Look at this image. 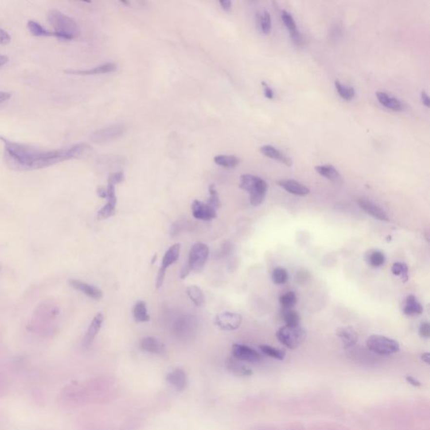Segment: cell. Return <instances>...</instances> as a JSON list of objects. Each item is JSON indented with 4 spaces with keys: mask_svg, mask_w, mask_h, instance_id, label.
<instances>
[{
    "mask_svg": "<svg viewBox=\"0 0 430 430\" xmlns=\"http://www.w3.org/2000/svg\"><path fill=\"white\" fill-rule=\"evenodd\" d=\"M5 149L7 163L13 169L31 171L51 167L61 161L84 156L91 150L88 144L81 143L69 148L42 151L31 146L10 141L0 137Z\"/></svg>",
    "mask_w": 430,
    "mask_h": 430,
    "instance_id": "obj_1",
    "label": "cell"
},
{
    "mask_svg": "<svg viewBox=\"0 0 430 430\" xmlns=\"http://www.w3.org/2000/svg\"><path fill=\"white\" fill-rule=\"evenodd\" d=\"M47 18L50 24L54 28L55 32L58 34V39L71 40L78 37V25L69 16L56 9H52L49 11Z\"/></svg>",
    "mask_w": 430,
    "mask_h": 430,
    "instance_id": "obj_2",
    "label": "cell"
},
{
    "mask_svg": "<svg viewBox=\"0 0 430 430\" xmlns=\"http://www.w3.org/2000/svg\"><path fill=\"white\" fill-rule=\"evenodd\" d=\"M239 188L250 194V202L253 206H258L263 203L268 185L263 179L252 174H244L239 179Z\"/></svg>",
    "mask_w": 430,
    "mask_h": 430,
    "instance_id": "obj_3",
    "label": "cell"
},
{
    "mask_svg": "<svg viewBox=\"0 0 430 430\" xmlns=\"http://www.w3.org/2000/svg\"><path fill=\"white\" fill-rule=\"evenodd\" d=\"M276 335L279 342L286 347L293 350L299 347L304 342L307 332L300 324L295 326L285 325L279 329Z\"/></svg>",
    "mask_w": 430,
    "mask_h": 430,
    "instance_id": "obj_4",
    "label": "cell"
},
{
    "mask_svg": "<svg viewBox=\"0 0 430 430\" xmlns=\"http://www.w3.org/2000/svg\"><path fill=\"white\" fill-rule=\"evenodd\" d=\"M367 348L371 352L381 355H389L399 352V344L388 337L373 334L367 339Z\"/></svg>",
    "mask_w": 430,
    "mask_h": 430,
    "instance_id": "obj_5",
    "label": "cell"
},
{
    "mask_svg": "<svg viewBox=\"0 0 430 430\" xmlns=\"http://www.w3.org/2000/svg\"><path fill=\"white\" fill-rule=\"evenodd\" d=\"M209 255V246L204 243H196L190 250L187 265L191 272H200L205 266Z\"/></svg>",
    "mask_w": 430,
    "mask_h": 430,
    "instance_id": "obj_6",
    "label": "cell"
},
{
    "mask_svg": "<svg viewBox=\"0 0 430 430\" xmlns=\"http://www.w3.org/2000/svg\"><path fill=\"white\" fill-rule=\"evenodd\" d=\"M180 251H181V245L180 244H174L173 246H171L167 250L165 254H164L163 258H162V262H161V268H160L159 272H158L156 280V288H161L162 284H163L164 279H165V276H166L167 268L178 260L179 256H180Z\"/></svg>",
    "mask_w": 430,
    "mask_h": 430,
    "instance_id": "obj_7",
    "label": "cell"
},
{
    "mask_svg": "<svg viewBox=\"0 0 430 430\" xmlns=\"http://www.w3.org/2000/svg\"><path fill=\"white\" fill-rule=\"evenodd\" d=\"M124 132V126L116 124L94 132L90 137V139L93 142L103 145L118 139L123 136Z\"/></svg>",
    "mask_w": 430,
    "mask_h": 430,
    "instance_id": "obj_8",
    "label": "cell"
},
{
    "mask_svg": "<svg viewBox=\"0 0 430 430\" xmlns=\"http://www.w3.org/2000/svg\"><path fill=\"white\" fill-rule=\"evenodd\" d=\"M232 354L234 358L238 361L247 363H258L262 360V356L259 352L249 346L240 344L233 345Z\"/></svg>",
    "mask_w": 430,
    "mask_h": 430,
    "instance_id": "obj_9",
    "label": "cell"
},
{
    "mask_svg": "<svg viewBox=\"0 0 430 430\" xmlns=\"http://www.w3.org/2000/svg\"><path fill=\"white\" fill-rule=\"evenodd\" d=\"M241 324L242 316L237 313L223 312L215 318V324L223 331H235Z\"/></svg>",
    "mask_w": 430,
    "mask_h": 430,
    "instance_id": "obj_10",
    "label": "cell"
},
{
    "mask_svg": "<svg viewBox=\"0 0 430 430\" xmlns=\"http://www.w3.org/2000/svg\"><path fill=\"white\" fill-rule=\"evenodd\" d=\"M192 213L194 218L203 221H210L217 217L215 209L199 200H194L192 203Z\"/></svg>",
    "mask_w": 430,
    "mask_h": 430,
    "instance_id": "obj_11",
    "label": "cell"
},
{
    "mask_svg": "<svg viewBox=\"0 0 430 430\" xmlns=\"http://www.w3.org/2000/svg\"><path fill=\"white\" fill-rule=\"evenodd\" d=\"M107 203L98 212V218L99 219L112 217L116 214L117 197L116 194V186L108 184L107 187Z\"/></svg>",
    "mask_w": 430,
    "mask_h": 430,
    "instance_id": "obj_12",
    "label": "cell"
},
{
    "mask_svg": "<svg viewBox=\"0 0 430 430\" xmlns=\"http://www.w3.org/2000/svg\"><path fill=\"white\" fill-rule=\"evenodd\" d=\"M68 282L72 288L76 289L78 291L81 292L90 298L99 300L103 297L102 291L100 290L99 288H98L94 285L88 284L87 282H82V281H79L77 279H71Z\"/></svg>",
    "mask_w": 430,
    "mask_h": 430,
    "instance_id": "obj_13",
    "label": "cell"
},
{
    "mask_svg": "<svg viewBox=\"0 0 430 430\" xmlns=\"http://www.w3.org/2000/svg\"><path fill=\"white\" fill-rule=\"evenodd\" d=\"M282 20L284 23L285 26L287 27L288 31L290 32L292 40L294 43V45L297 46H302L303 44V37L301 36L300 31L297 29V24L294 20L293 17L292 16L291 14L287 12L286 10L282 11Z\"/></svg>",
    "mask_w": 430,
    "mask_h": 430,
    "instance_id": "obj_14",
    "label": "cell"
},
{
    "mask_svg": "<svg viewBox=\"0 0 430 430\" xmlns=\"http://www.w3.org/2000/svg\"><path fill=\"white\" fill-rule=\"evenodd\" d=\"M357 203L362 210H364L365 212L371 216H372L373 218L379 219V220H382V221L389 220L388 215L385 213L384 210L382 208L377 206L375 203H372L371 201H370L367 198H360V199H358Z\"/></svg>",
    "mask_w": 430,
    "mask_h": 430,
    "instance_id": "obj_15",
    "label": "cell"
},
{
    "mask_svg": "<svg viewBox=\"0 0 430 430\" xmlns=\"http://www.w3.org/2000/svg\"><path fill=\"white\" fill-rule=\"evenodd\" d=\"M117 69V66L114 62H108V63L100 65L98 67H94L92 69L88 70H67L65 73L70 75H82V76H90V75H97V74H103V73H113Z\"/></svg>",
    "mask_w": 430,
    "mask_h": 430,
    "instance_id": "obj_16",
    "label": "cell"
},
{
    "mask_svg": "<svg viewBox=\"0 0 430 430\" xmlns=\"http://www.w3.org/2000/svg\"><path fill=\"white\" fill-rule=\"evenodd\" d=\"M277 183L281 188L293 195L305 196L310 193L309 188L293 179H283L278 181Z\"/></svg>",
    "mask_w": 430,
    "mask_h": 430,
    "instance_id": "obj_17",
    "label": "cell"
},
{
    "mask_svg": "<svg viewBox=\"0 0 430 430\" xmlns=\"http://www.w3.org/2000/svg\"><path fill=\"white\" fill-rule=\"evenodd\" d=\"M103 319H104V318H103V313H98L94 317L93 321L91 322V324H90L89 327H88L87 333L85 334L83 342H82V345L86 348L91 345L94 339L97 336L98 333L99 332L100 329L102 327Z\"/></svg>",
    "mask_w": 430,
    "mask_h": 430,
    "instance_id": "obj_18",
    "label": "cell"
},
{
    "mask_svg": "<svg viewBox=\"0 0 430 430\" xmlns=\"http://www.w3.org/2000/svg\"><path fill=\"white\" fill-rule=\"evenodd\" d=\"M337 336L339 337L342 341L343 346L345 349H350L354 347L358 342V333L351 326L347 327H341L337 330Z\"/></svg>",
    "mask_w": 430,
    "mask_h": 430,
    "instance_id": "obj_19",
    "label": "cell"
},
{
    "mask_svg": "<svg viewBox=\"0 0 430 430\" xmlns=\"http://www.w3.org/2000/svg\"><path fill=\"white\" fill-rule=\"evenodd\" d=\"M167 382L173 385L177 391H183L188 387V379L184 371L180 368L174 370L167 376Z\"/></svg>",
    "mask_w": 430,
    "mask_h": 430,
    "instance_id": "obj_20",
    "label": "cell"
},
{
    "mask_svg": "<svg viewBox=\"0 0 430 430\" xmlns=\"http://www.w3.org/2000/svg\"><path fill=\"white\" fill-rule=\"evenodd\" d=\"M260 150H261V153L265 156H267V157H269L271 159H273V160L279 161V162L283 163L286 166H288V167H291L292 165H293L292 158L283 154L282 152L275 148L274 146L266 145V146H261Z\"/></svg>",
    "mask_w": 430,
    "mask_h": 430,
    "instance_id": "obj_21",
    "label": "cell"
},
{
    "mask_svg": "<svg viewBox=\"0 0 430 430\" xmlns=\"http://www.w3.org/2000/svg\"><path fill=\"white\" fill-rule=\"evenodd\" d=\"M140 348L152 354H161L165 352V346L154 337H145L140 341Z\"/></svg>",
    "mask_w": 430,
    "mask_h": 430,
    "instance_id": "obj_22",
    "label": "cell"
},
{
    "mask_svg": "<svg viewBox=\"0 0 430 430\" xmlns=\"http://www.w3.org/2000/svg\"><path fill=\"white\" fill-rule=\"evenodd\" d=\"M226 368L235 376H251L253 375V371L250 367L244 365L242 361H238L235 358L228 360Z\"/></svg>",
    "mask_w": 430,
    "mask_h": 430,
    "instance_id": "obj_23",
    "label": "cell"
},
{
    "mask_svg": "<svg viewBox=\"0 0 430 430\" xmlns=\"http://www.w3.org/2000/svg\"><path fill=\"white\" fill-rule=\"evenodd\" d=\"M376 94L379 103H381L383 106L388 108V109H391L393 111H401V110H403V103L397 98L390 96L389 94L384 93V92H377Z\"/></svg>",
    "mask_w": 430,
    "mask_h": 430,
    "instance_id": "obj_24",
    "label": "cell"
},
{
    "mask_svg": "<svg viewBox=\"0 0 430 430\" xmlns=\"http://www.w3.org/2000/svg\"><path fill=\"white\" fill-rule=\"evenodd\" d=\"M315 170L319 175L331 180V182H339L341 179L339 172L332 165L317 166V167H315Z\"/></svg>",
    "mask_w": 430,
    "mask_h": 430,
    "instance_id": "obj_25",
    "label": "cell"
},
{
    "mask_svg": "<svg viewBox=\"0 0 430 430\" xmlns=\"http://www.w3.org/2000/svg\"><path fill=\"white\" fill-rule=\"evenodd\" d=\"M423 311L424 309L421 304L418 303L417 298L413 295H409L406 298L403 313L409 316H415V315L422 314Z\"/></svg>",
    "mask_w": 430,
    "mask_h": 430,
    "instance_id": "obj_26",
    "label": "cell"
},
{
    "mask_svg": "<svg viewBox=\"0 0 430 430\" xmlns=\"http://www.w3.org/2000/svg\"><path fill=\"white\" fill-rule=\"evenodd\" d=\"M133 316L134 319L137 323H144L150 320L146 304L144 301H139L136 303L133 309Z\"/></svg>",
    "mask_w": 430,
    "mask_h": 430,
    "instance_id": "obj_27",
    "label": "cell"
},
{
    "mask_svg": "<svg viewBox=\"0 0 430 430\" xmlns=\"http://www.w3.org/2000/svg\"><path fill=\"white\" fill-rule=\"evenodd\" d=\"M28 29L35 37H52L58 38V34L56 32H52L46 30V28L43 27L39 23L30 20L27 24Z\"/></svg>",
    "mask_w": 430,
    "mask_h": 430,
    "instance_id": "obj_28",
    "label": "cell"
},
{
    "mask_svg": "<svg viewBox=\"0 0 430 430\" xmlns=\"http://www.w3.org/2000/svg\"><path fill=\"white\" fill-rule=\"evenodd\" d=\"M187 294L195 306H202L204 303V295H203V291L197 286H195V285L189 286L187 288Z\"/></svg>",
    "mask_w": 430,
    "mask_h": 430,
    "instance_id": "obj_29",
    "label": "cell"
},
{
    "mask_svg": "<svg viewBox=\"0 0 430 430\" xmlns=\"http://www.w3.org/2000/svg\"><path fill=\"white\" fill-rule=\"evenodd\" d=\"M260 350L262 352V354L267 355L269 357L273 358V359H276L278 361H283L285 356H286L284 351L268 346V345H261L260 346Z\"/></svg>",
    "mask_w": 430,
    "mask_h": 430,
    "instance_id": "obj_30",
    "label": "cell"
},
{
    "mask_svg": "<svg viewBox=\"0 0 430 430\" xmlns=\"http://www.w3.org/2000/svg\"><path fill=\"white\" fill-rule=\"evenodd\" d=\"M215 162L220 167L232 168L236 167L239 160L234 156H217L215 157Z\"/></svg>",
    "mask_w": 430,
    "mask_h": 430,
    "instance_id": "obj_31",
    "label": "cell"
},
{
    "mask_svg": "<svg viewBox=\"0 0 430 430\" xmlns=\"http://www.w3.org/2000/svg\"><path fill=\"white\" fill-rule=\"evenodd\" d=\"M282 318L286 323V325H289V326L298 325L300 324V320H301L299 313L293 309H283Z\"/></svg>",
    "mask_w": 430,
    "mask_h": 430,
    "instance_id": "obj_32",
    "label": "cell"
},
{
    "mask_svg": "<svg viewBox=\"0 0 430 430\" xmlns=\"http://www.w3.org/2000/svg\"><path fill=\"white\" fill-rule=\"evenodd\" d=\"M282 309H292L297 302V295L294 292H288L279 297Z\"/></svg>",
    "mask_w": 430,
    "mask_h": 430,
    "instance_id": "obj_33",
    "label": "cell"
},
{
    "mask_svg": "<svg viewBox=\"0 0 430 430\" xmlns=\"http://www.w3.org/2000/svg\"><path fill=\"white\" fill-rule=\"evenodd\" d=\"M335 88H336L337 92L339 94V96L346 100H352L355 95L354 88L347 85L342 84L341 82L336 80L334 82Z\"/></svg>",
    "mask_w": 430,
    "mask_h": 430,
    "instance_id": "obj_34",
    "label": "cell"
},
{
    "mask_svg": "<svg viewBox=\"0 0 430 430\" xmlns=\"http://www.w3.org/2000/svg\"><path fill=\"white\" fill-rule=\"evenodd\" d=\"M368 263L373 267H380L383 266L386 261V256L384 253L380 251H373L370 252L367 255Z\"/></svg>",
    "mask_w": 430,
    "mask_h": 430,
    "instance_id": "obj_35",
    "label": "cell"
},
{
    "mask_svg": "<svg viewBox=\"0 0 430 430\" xmlns=\"http://www.w3.org/2000/svg\"><path fill=\"white\" fill-rule=\"evenodd\" d=\"M259 21L261 31L265 35H268L272 30V17L268 11H263L259 16Z\"/></svg>",
    "mask_w": 430,
    "mask_h": 430,
    "instance_id": "obj_36",
    "label": "cell"
},
{
    "mask_svg": "<svg viewBox=\"0 0 430 430\" xmlns=\"http://www.w3.org/2000/svg\"><path fill=\"white\" fill-rule=\"evenodd\" d=\"M391 273H393L395 276H401L403 279V282H406L409 279V268L406 264L402 263V262H396L393 264V266L391 267Z\"/></svg>",
    "mask_w": 430,
    "mask_h": 430,
    "instance_id": "obj_37",
    "label": "cell"
},
{
    "mask_svg": "<svg viewBox=\"0 0 430 430\" xmlns=\"http://www.w3.org/2000/svg\"><path fill=\"white\" fill-rule=\"evenodd\" d=\"M209 198L208 200V205L212 207L213 209H218L221 205V202L219 199L218 192L216 190L215 184H210L209 187Z\"/></svg>",
    "mask_w": 430,
    "mask_h": 430,
    "instance_id": "obj_38",
    "label": "cell"
},
{
    "mask_svg": "<svg viewBox=\"0 0 430 430\" xmlns=\"http://www.w3.org/2000/svg\"><path fill=\"white\" fill-rule=\"evenodd\" d=\"M273 280L274 283L277 285L284 284L288 282V271L283 267H276L273 273Z\"/></svg>",
    "mask_w": 430,
    "mask_h": 430,
    "instance_id": "obj_39",
    "label": "cell"
},
{
    "mask_svg": "<svg viewBox=\"0 0 430 430\" xmlns=\"http://www.w3.org/2000/svg\"><path fill=\"white\" fill-rule=\"evenodd\" d=\"M124 180V173L122 172H117V173H112L109 175V178H108V184L116 186L118 183H121Z\"/></svg>",
    "mask_w": 430,
    "mask_h": 430,
    "instance_id": "obj_40",
    "label": "cell"
},
{
    "mask_svg": "<svg viewBox=\"0 0 430 430\" xmlns=\"http://www.w3.org/2000/svg\"><path fill=\"white\" fill-rule=\"evenodd\" d=\"M419 334L420 336L425 339H429L430 337V324L429 323H424L421 324L419 328Z\"/></svg>",
    "mask_w": 430,
    "mask_h": 430,
    "instance_id": "obj_41",
    "label": "cell"
},
{
    "mask_svg": "<svg viewBox=\"0 0 430 430\" xmlns=\"http://www.w3.org/2000/svg\"><path fill=\"white\" fill-rule=\"evenodd\" d=\"M11 40V37L6 31L0 28V45H7Z\"/></svg>",
    "mask_w": 430,
    "mask_h": 430,
    "instance_id": "obj_42",
    "label": "cell"
},
{
    "mask_svg": "<svg viewBox=\"0 0 430 430\" xmlns=\"http://www.w3.org/2000/svg\"><path fill=\"white\" fill-rule=\"evenodd\" d=\"M261 85L263 86L265 96L267 98H269V99H273V97H274V93H273V89L270 88L269 86L265 82H261Z\"/></svg>",
    "mask_w": 430,
    "mask_h": 430,
    "instance_id": "obj_43",
    "label": "cell"
},
{
    "mask_svg": "<svg viewBox=\"0 0 430 430\" xmlns=\"http://www.w3.org/2000/svg\"><path fill=\"white\" fill-rule=\"evenodd\" d=\"M219 4L222 7V9L225 11H231V8H232V2L231 0H221V1H219Z\"/></svg>",
    "mask_w": 430,
    "mask_h": 430,
    "instance_id": "obj_44",
    "label": "cell"
},
{
    "mask_svg": "<svg viewBox=\"0 0 430 430\" xmlns=\"http://www.w3.org/2000/svg\"><path fill=\"white\" fill-rule=\"evenodd\" d=\"M406 381L408 382V383H409L410 385H412L413 387H416V388H418V387H421L422 383L421 382L418 381L417 379L413 377L412 376H406Z\"/></svg>",
    "mask_w": 430,
    "mask_h": 430,
    "instance_id": "obj_45",
    "label": "cell"
},
{
    "mask_svg": "<svg viewBox=\"0 0 430 430\" xmlns=\"http://www.w3.org/2000/svg\"><path fill=\"white\" fill-rule=\"evenodd\" d=\"M97 194L101 198H107V188H104L103 186L98 187L97 189Z\"/></svg>",
    "mask_w": 430,
    "mask_h": 430,
    "instance_id": "obj_46",
    "label": "cell"
},
{
    "mask_svg": "<svg viewBox=\"0 0 430 430\" xmlns=\"http://www.w3.org/2000/svg\"><path fill=\"white\" fill-rule=\"evenodd\" d=\"M191 273V270H190V268L188 267V265H185L184 267H182L181 273H180V277L182 279L186 278V277L189 275V273Z\"/></svg>",
    "mask_w": 430,
    "mask_h": 430,
    "instance_id": "obj_47",
    "label": "cell"
},
{
    "mask_svg": "<svg viewBox=\"0 0 430 430\" xmlns=\"http://www.w3.org/2000/svg\"><path fill=\"white\" fill-rule=\"evenodd\" d=\"M11 94L7 92H0V103H4L8 100L10 99Z\"/></svg>",
    "mask_w": 430,
    "mask_h": 430,
    "instance_id": "obj_48",
    "label": "cell"
},
{
    "mask_svg": "<svg viewBox=\"0 0 430 430\" xmlns=\"http://www.w3.org/2000/svg\"><path fill=\"white\" fill-rule=\"evenodd\" d=\"M421 98L422 101H423V103H424V105L429 108L430 105V98H429V96H428V94H426V92H421Z\"/></svg>",
    "mask_w": 430,
    "mask_h": 430,
    "instance_id": "obj_49",
    "label": "cell"
},
{
    "mask_svg": "<svg viewBox=\"0 0 430 430\" xmlns=\"http://www.w3.org/2000/svg\"><path fill=\"white\" fill-rule=\"evenodd\" d=\"M421 359L425 363L430 365V354L429 352H425L424 354H422Z\"/></svg>",
    "mask_w": 430,
    "mask_h": 430,
    "instance_id": "obj_50",
    "label": "cell"
},
{
    "mask_svg": "<svg viewBox=\"0 0 430 430\" xmlns=\"http://www.w3.org/2000/svg\"><path fill=\"white\" fill-rule=\"evenodd\" d=\"M8 61H9V58H7L6 56L0 55V67L4 66L8 62Z\"/></svg>",
    "mask_w": 430,
    "mask_h": 430,
    "instance_id": "obj_51",
    "label": "cell"
},
{
    "mask_svg": "<svg viewBox=\"0 0 430 430\" xmlns=\"http://www.w3.org/2000/svg\"><path fill=\"white\" fill-rule=\"evenodd\" d=\"M152 259H153V260H152V264H154L155 261H156V254H155L154 257L152 258Z\"/></svg>",
    "mask_w": 430,
    "mask_h": 430,
    "instance_id": "obj_52",
    "label": "cell"
},
{
    "mask_svg": "<svg viewBox=\"0 0 430 430\" xmlns=\"http://www.w3.org/2000/svg\"><path fill=\"white\" fill-rule=\"evenodd\" d=\"M122 3H124V4H129V2L127 1H121Z\"/></svg>",
    "mask_w": 430,
    "mask_h": 430,
    "instance_id": "obj_53",
    "label": "cell"
},
{
    "mask_svg": "<svg viewBox=\"0 0 430 430\" xmlns=\"http://www.w3.org/2000/svg\"><path fill=\"white\" fill-rule=\"evenodd\" d=\"M0 270H1V265H0Z\"/></svg>",
    "mask_w": 430,
    "mask_h": 430,
    "instance_id": "obj_54",
    "label": "cell"
}]
</instances>
